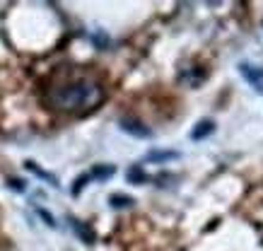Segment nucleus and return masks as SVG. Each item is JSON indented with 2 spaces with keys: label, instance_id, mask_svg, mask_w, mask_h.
Segmentation results:
<instances>
[{
  "label": "nucleus",
  "instance_id": "obj_1",
  "mask_svg": "<svg viewBox=\"0 0 263 251\" xmlns=\"http://www.w3.org/2000/svg\"><path fill=\"white\" fill-rule=\"evenodd\" d=\"M104 87L95 78H75V80L61 82L48 89L46 102L58 111L68 113H85L102 104Z\"/></svg>",
  "mask_w": 263,
  "mask_h": 251
},
{
  "label": "nucleus",
  "instance_id": "obj_2",
  "mask_svg": "<svg viewBox=\"0 0 263 251\" xmlns=\"http://www.w3.org/2000/svg\"><path fill=\"white\" fill-rule=\"evenodd\" d=\"M239 73L244 75V80H247L256 92H263V68H256V65H251V63H241Z\"/></svg>",
  "mask_w": 263,
  "mask_h": 251
},
{
  "label": "nucleus",
  "instance_id": "obj_3",
  "mask_svg": "<svg viewBox=\"0 0 263 251\" xmlns=\"http://www.w3.org/2000/svg\"><path fill=\"white\" fill-rule=\"evenodd\" d=\"M121 128L126 130V133H130V136H138V138H150L152 133L150 128H145L140 121H133V119H123L121 121Z\"/></svg>",
  "mask_w": 263,
  "mask_h": 251
},
{
  "label": "nucleus",
  "instance_id": "obj_4",
  "mask_svg": "<svg viewBox=\"0 0 263 251\" xmlns=\"http://www.w3.org/2000/svg\"><path fill=\"white\" fill-rule=\"evenodd\" d=\"M213 130H215V123H213V121H200L198 128H193L191 138L193 140H200V138H205V136H210Z\"/></svg>",
  "mask_w": 263,
  "mask_h": 251
},
{
  "label": "nucleus",
  "instance_id": "obj_5",
  "mask_svg": "<svg viewBox=\"0 0 263 251\" xmlns=\"http://www.w3.org/2000/svg\"><path fill=\"white\" fill-rule=\"evenodd\" d=\"M111 205L114 208H130L133 198H128V196H111Z\"/></svg>",
  "mask_w": 263,
  "mask_h": 251
},
{
  "label": "nucleus",
  "instance_id": "obj_6",
  "mask_svg": "<svg viewBox=\"0 0 263 251\" xmlns=\"http://www.w3.org/2000/svg\"><path fill=\"white\" fill-rule=\"evenodd\" d=\"M174 157H179L176 152H152L147 160H174Z\"/></svg>",
  "mask_w": 263,
  "mask_h": 251
}]
</instances>
